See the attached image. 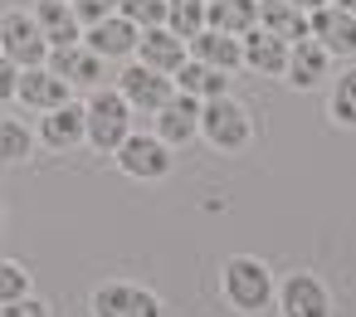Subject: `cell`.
I'll use <instances>...</instances> for the list:
<instances>
[{
    "instance_id": "cell-26",
    "label": "cell",
    "mask_w": 356,
    "mask_h": 317,
    "mask_svg": "<svg viewBox=\"0 0 356 317\" xmlns=\"http://www.w3.org/2000/svg\"><path fill=\"white\" fill-rule=\"evenodd\" d=\"M118 15L137 30H152V25H166V0H118Z\"/></svg>"
},
{
    "instance_id": "cell-22",
    "label": "cell",
    "mask_w": 356,
    "mask_h": 317,
    "mask_svg": "<svg viewBox=\"0 0 356 317\" xmlns=\"http://www.w3.org/2000/svg\"><path fill=\"white\" fill-rule=\"evenodd\" d=\"M259 25V0H210L205 6V30H220V35H249Z\"/></svg>"
},
{
    "instance_id": "cell-9",
    "label": "cell",
    "mask_w": 356,
    "mask_h": 317,
    "mask_svg": "<svg viewBox=\"0 0 356 317\" xmlns=\"http://www.w3.org/2000/svg\"><path fill=\"white\" fill-rule=\"evenodd\" d=\"M152 132L166 147H186L191 137H200V103L191 93H171L156 113H152Z\"/></svg>"
},
{
    "instance_id": "cell-31",
    "label": "cell",
    "mask_w": 356,
    "mask_h": 317,
    "mask_svg": "<svg viewBox=\"0 0 356 317\" xmlns=\"http://www.w3.org/2000/svg\"><path fill=\"white\" fill-rule=\"evenodd\" d=\"M288 6H298V10H307V15H312L317 6H327V0H288Z\"/></svg>"
},
{
    "instance_id": "cell-11",
    "label": "cell",
    "mask_w": 356,
    "mask_h": 317,
    "mask_svg": "<svg viewBox=\"0 0 356 317\" xmlns=\"http://www.w3.org/2000/svg\"><path fill=\"white\" fill-rule=\"evenodd\" d=\"M69 88H103V79H108V64L93 54V49H83V44H69V49H49V59H44Z\"/></svg>"
},
{
    "instance_id": "cell-6",
    "label": "cell",
    "mask_w": 356,
    "mask_h": 317,
    "mask_svg": "<svg viewBox=\"0 0 356 317\" xmlns=\"http://www.w3.org/2000/svg\"><path fill=\"white\" fill-rule=\"evenodd\" d=\"M118 93L127 98L132 117H152V113H156V108L176 93V83H171L166 74L147 69V64H127V69L118 74Z\"/></svg>"
},
{
    "instance_id": "cell-12",
    "label": "cell",
    "mask_w": 356,
    "mask_h": 317,
    "mask_svg": "<svg viewBox=\"0 0 356 317\" xmlns=\"http://www.w3.org/2000/svg\"><path fill=\"white\" fill-rule=\"evenodd\" d=\"M137 35H142L137 25H127L122 15H108V20L88 25L79 44H83V49H93V54L108 64V59H127V54H137Z\"/></svg>"
},
{
    "instance_id": "cell-33",
    "label": "cell",
    "mask_w": 356,
    "mask_h": 317,
    "mask_svg": "<svg viewBox=\"0 0 356 317\" xmlns=\"http://www.w3.org/2000/svg\"><path fill=\"white\" fill-rule=\"evenodd\" d=\"M0 229H6V210H0Z\"/></svg>"
},
{
    "instance_id": "cell-16",
    "label": "cell",
    "mask_w": 356,
    "mask_h": 317,
    "mask_svg": "<svg viewBox=\"0 0 356 317\" xmlns=\"http://www.w3.org/2000/svg\"><path fill=\"white\" fill-rule=\"evenodd\" d=\"M30 15H35V25H40V35H44L49 49H69V44L83 40V25H79V15H74L69 0H40Z\"/></svg>"
},
{
    "instance_id": "cell-30",
    "label": "cell",
    "mask_w": 356,
    "mask_h": 317,
    "mask_svg": "<svg viewBox=\"0 0 356 317\" xmlns=\"http://www.w3.org/2000/svg\"><path fill=\"white\" fill-rule=\"evenodd\" d=\"M15 83H20V69H15L10 59H0V108L15 103Z\"/></svg>"
},
{
    "instance_id": "cell-24",
    "label": "cell",
    "mask_w": 356,
    "mask_h": 317,
    "mask_svg": "<svg viewBox=\"0 0 356 317\" xmlns=\"http://www.w3.org/2000/svg\"><path fill=\"white\" fill-rule=\"evenodd\" d=\"M30 156V127L20 117H0V166H15Z\"/></svg>"
},
{
    "instance_id": "cell-29",
    "label": "cell",
    "mask_w": 356,
    "mask_h": 317,
    "mask_svg": "<svg viewBox=\"0 0 356 317\" xmlns=\"http://www.w3.org/2000/svg\"><path fill=\"white\" fill-rule=\"evenodd\" d=\"M0 317H49V302H40L30 293V298H15V302H0Z\"/></svg>"
},
{
    "instance_id": "cell-28",
    "label": "cell",
    "mask_w": 356,
    "mask_h": 317,
    "mask_svg": "<svg viewBox=\"0 0 356 317\" xmlns=\"http://www.w3.org/2000/svg\"><path fill=\"white\" fill-rule=\"evenodd\" d=\"M69 6H74V15H79L83 30L98 25V20H108V15H118V0H69Z\"/></svg>"
},
{
    "instance_id": "cell-5",
    "label": "cell",
    "mask_w": 356,
    "mask_h": 317,
    "mask_svg": "<svg viewBox=\"0 0 356 317\" xmlns=\"http://www.w3.org/2000/svg\"><path fill=\"white\" fill-rule=\"evenodd\" d=\"M113 156H118V166H122L132 181H161V176L171 171V161H176L171 147H166L156 132H137V127L127 132V142H122Z\"/></svg>"
},
{
    "instance_id": "cell-23",
    "label": "cell",
    "mask_w": 356,
    "mask_h": 317,
    "mask_svg": "<svg viewBox=\"0 0 356 317\" xmlns=\"http://www.w3.org/2000/svg\"><path fill=\"white\" fill-rule=\"evenodd\" d=\"M205 6L210 0H166V30L176 40H195L205 30Z\"/></svg>"
},
{
    "instance_id": "cell-18",
    "label": "cell",
    "mask_w": 356,
    "mask_h": 317,
    "mask_svg": "<svg viewBox=\"0 0 356 317\" xmlns=\"http://www.w3.org/2000/svg\"><path fill=\"white\" fill-rule=\"evenodd\" d=\"M186 54L200 59V64H210V69H220V74H234V69L244 64L239 40H234V35H220V30H200L195 40H186Z\"/></svg>"
},
{
    "instance_id": "cell-10",
    "label": "cell",
    "mask_w": 356,
    "mask_h": 317,
    "mask_svg": "<svg viewBox=\"0 0 356 317\" xmlns=\"http://www.w3.org/2000/svg\"><path fill=\"white\" fill-rule=\"evenodd\" d=\"M74 88L49 69V64H35V69H20V83H15V98L30 108V113H54V108H64V103H74L69 98Z\"/></svg>"
},
{
    "instance_id": "cell-15",
    "label": "cell",
    "mask_w": 356,
    "mask_h": 317,
    "mask_svg": "<svg viewBox=\"0 0 356 317\" xmlns=\"http://www.w3.org/2000/svg\"><path fill=\"white\" fill-rule=\"evenodd\" d=\"M278 312L283 317H332V302H327V288L312 273H293L278 288Z\"/></svg>"
},
{
    "instance_id": "cell-1",
    "label": "cell",
    "mask_w": 356,
    "mask_h": 317,
    "mask_svg": "<svg viewBox=\"0 0 356 317\" xmlns=\"http://www.w3.org/2000/svg\"><path fill=\"white\" fill-rule=\"evenodd\" d=\"M83 122H88V147L113 156L132 132V108L118 88H93L88 103H83Z\"/></svg>"
},
{
    "instance_id": "cell-27",
    "label": "cell",
    "mask_w": 356,
    "mask_h": 317,
    "mask_svg": "<svg viewBox=\"0 0 356 317\" xmlns=\"http://www.w3.org/2000/svg\"><path fill=\"white\" fill-rule=\"evenodd\" d=\"M15 298H30V268L15 259H0V302H15Z\"/></svg>"
},
{
    "instance_id": "cell-8",
    "label": "cell",
    "mask_w": 356,
    "mask_h": 317,
    "mask_svg": "<svg viewBox=\"0 0 356 317\" xmlns=\"http://www.w3.org/2000/svg\"><path fill=\"white\" fill-rule=\"evenodd\" d=\"M93 317H161V298L137 283H103L93 293Z\"/></svg>"
},
{
    "instance_id": "cell-13",
    "label": "cell",
    "mask_w": 356,
    "mask_h": 317,
    "mask_svg": "<svg viewBox=\"0 0 356 317\" xmlns=\"http://www.w3.org/2000/svg\"><path fill=\"white\" fill-rule=\"evenodd\" d=\"M40 142L49 152H74L88 142V122H83V103H64L54 113H40Z\"/></svg>"
},
{
    "instance_id": "cell-25",
    "label": "cell",
    "mask_w": 356,
    "mask_h": 317,
    "mask_svg": "<svg viewBox=\"0 0 356 317\" xmlns=\"http://www.w3.org/2000/svg\"><path fill=\"white\" fill-rule=\"evenodd\" d=\"M332 117L341 127H356V69H341V79L332 83Z\"/></svg>"
},
{
    "instance_id": "cell-7",
    "label": "cell",
    "mask_w": 356,
    "mask_h": 317,
    "mask_svg": "<svg viewBox=\"0 0 356 317\" xmlns=\"http://www.w3.org/2000/svg\"><path fill=\"white\" fill-rule=\"evenodd\" d=\"M307 35L337 59H356V10H341V6H317L307 15Z\"/></svg>"
},
{
    "instance_id": "cell-3",
    "label": "cell",
    "mask_w": 356,
    "mask_h": 317,
    "mask_svg": "<svg viewBox=\"0 0 356 317\" xmlns=\"http://www.w3.org/2000/svg\"><path fill=\"white\" fill-rule=\"evenodd\" d=\"M200 137L215 147V152H239L249 137H254V117L244 103H234L229 93L225 98H210L200 103Z\"/></svg>"
},
{
    "instance_id": "cell-19",
    "label": "cell",
    "mask_w": 356,
    "mask_h": 317,
    "mask_svg": "<svg viewBox=\"0 0 356 317\" xmlns=\"http://www.w3.org/2000/svg\"><path fill=\"white\" fill-rule=\"evenodd\" d=\"M171 83H176V93H191L195 103H210V98H225L229 93V74H220V69H210L200 59H186L171 74Z\"/></svg>"
},
{
    "instance_id": "cell-21",
    "label": "cell",
    "mask_w": 356,
    "mask_h": 317,
    "mask_svg": "<svg viewBox=\"0 0 356 317\" xmlns=\"http://www.w3.org/2000/svg\"><path fill=\"white\" fill-rule=\"evenodd\" d=\"M259 30H268L283 44L307 40V10L288 6V0H259Z\"/></svg>"
},
{
    "instance_id": "cell-4",
    "label": "cell",
    "mask_w": 356,
    "mask_h": 317,
    "mask_svg": "<svg viewBox=\"0 0 356 317\" xmlns=\"http://www.w3.org/2000/svg\"><path fill=\"white\" fill-rule=\"evenodd\" d=\"M0 59H10L15 69H35L49 59V44L30 10H0Z\"/></svg>"
},
{
    "instance_id": "cell-20",
    "label": "cell",
    "mask_w": 356,
    "mask_h": 317,
    "mask_svg": "<svg viewBox=\"0 0 356 317\" xmlns=\"http://www.w3.org/2000/svg\"><path fill=\"white\" fill-rule=\"evenodd\" d=\"M239 54H244V69H254V74H283V64H288V44L259 25L249 35H239Z\"/></svg>"
},
{
    "instance_id": "cell-2",
    "label": "cell",
    "mask_w": 356,
    "mask_h": 317,
    "mask_svg": "<svg viewBox=\"0 0 356 317\" xmlns=\"http://www.w3.org/2000/svg\"><path fill=\"white\" fill-rule=\"evenodd\" d=\"M220 283H225L229 307H239V312H264L273 302V273L264 268V259H249V254L225 259Z\"/></svg>"
},
{
    "instance_id": "cell-17",
    "label": "cell",
    "mask_w": 356,
    "mask_h": 317,
    "mask_svg": "<svg viewBox=\"0 0 356 317\" xmlns=\"http://www.w3.org/2000/svg\"><path fill=\"white\" fill-rule=\"evenodd\" d=\"M327 64H332V54L307 35V40H298V44H288V64H283V79L293 83V88H317L322 79H327Z\"/></svg>"
},
{
    "instance_id": "cell-32",
    "label": "cell",
    "mask_w": 356,
    "mask_h": 317,
    "mask_svg": "<svg viewBox=\"0 0 356 317\" xmlns=\"http://www.w3.org/2000/svg\"><path fill=\"white\" fill-rule=\"evenodd\" d=\"M327 6H341V10H356V0H327Z\"/></svg>"
},
{
    "instance_id": "cell-14",
    "label": "cell",
    "mask_w": 356,
    "mask_h": 317,
    "mask_svg": "<svg viewBox=\"0 0 356 317\" xmlns=\"http://www.w3.org/2000/svg\"><path fill=\"white\" fill-rule=\"evenodd\" d=\"M186 59H191V54H186V40H176L166 25H152V30L137 35V64H147V69H156V74L171 79Z\"/></svg>"
}]
</instances>
